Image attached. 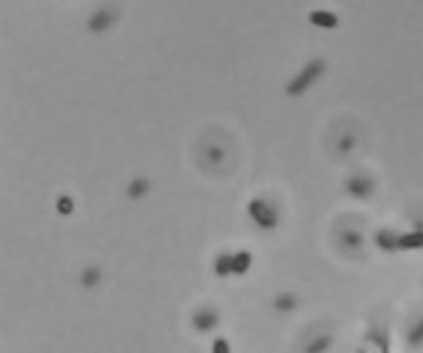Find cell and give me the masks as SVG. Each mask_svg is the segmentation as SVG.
<instances>
[{
    "mask_svg": "<svg viewBox=\"0 0 423 353\" xmlns=\"http://www.w3.org/2000/svg\"><path fill=\"white\" fill-rule=\"evenodd\" d=\"M102 278H105V272H102V267H97V264H86V267L82 270V275H79L84 291H94V288H100Z\"/></svg>",
    "mask_w": 423,
    "mask_h": 353,
    "instance_id": "7c38bea8",
    "label": "cell"
},
{
    "mask_svg": "<svg viewBox=\"0 0 423 353\" xmlns=\"http://www.w3.org/2000/svg\"><path fill=\"white\" fill-rule=\"evenodd\" d=\"M251 264H254V254H251V251L241 248V251H235L233 254V275H238V278L248 275Z\"/></svg>",
    "mask_w": 423,
    "mask_h": 353,
    "instance_id": "9a60e30c",
    "label": "cell"
},
{
    "mask_svg": "<svg viewBox=\"0 0 423 353\" xmlns=\"http://www.w3.org/2000/svg\"><path fill=\"white\" fill-rule=\"evenodd\" d=\"M332 345H335L332 335H317V338H314L311 343H306L303 351H308V353H324V351H329Z\"/></svg>",
    "mask_w": 423,
    "mask_h": 353,
    "instance_id": "e0dca14e",
    "label": "cell"
},
{
    "mask_svg": "<svg viewBox=\"0 0 423 353\" xmlns=\"http://www.w3.org/2000/svg\"><path fill=\"white\" fill-rule=\"evenodd\" d=\"M272 309L280 314V317H290L301 309V298L293 291H280V293L272 298Z\"/></svg>",
    "mask_w": 423,
    "mask_h": 353,
    "instance_id": "ba28073f",
    "label": "cell"
},
{
    "mask_svg": "<svg viewBox=\"0 0 423 353\" xmlns=\"http://www.w3.org/2000/svg\"><path fill=\"white\" fill-rule=\"evenodd\" d=\"M212 267H214V275H217V278H230V275H233V254H230V251L217 254Z\"/></svg>",
    "mask_w": 423,
    "mask_h": 353,
    "instance_id": "2e32d148",
    "label": "cell"
},
{
    "mask_svg": "<svg viewBox=\"0 0 423 353\" xmlns=\"http://www.w3.org/2000/svg\"><path fill=\"white\" fill-rule=\"evenodd\" d=\"M408 345L411 348H421L423 345V317H418L413 322L411 332H408Z\"/></svg>",
    "mask_w": 423,
    "mask_h": 353,
    "instance_id": "ac0fdd59",
    "label": "cell"
},
{
    "mask_svg": "<svg viewBox=\"0 0 423 353\" xmlns=\"http://www.w3.org/2000/svg\"><path fill=\"white\" fill-rule=\"evenodd\" d=\"M118 19H120V8L113 6V3H105V6H100V8L86 19V29L94 32V35H102V32H110V29L115 26Z\"/></svg>",
    "mask_w": 423,
    "mask_h": 353,
    "instance_id": "3957f363",
    "label": "cell"
},
{
    "mask_svg": "<svg viewBox=\"0 0 423 353\" xmlns=\"http://www.w3.org/2000/svg\"><path fill=\"white\" fill-rule=\"evenodd\" d=\"M374 244L379 251L395 254V251H400V233L397 230H392V228H379L374 233Z\"/></svg>",
    "mask_w": 423,
    "mask_h": 353,
    "instance_id": "30bf717a",
    "label": "cell"
},
{
    "mask_svg": "<svg viewBox=\"0 0 423 353\" xmlns=\"http://www.w3.org/2000/svg\"><path fill=\"white\" fill-rule=\"evenodd\" d=\"M358 147V134L355 131H340L337 134V139H335V152L340 154V157H348Z\"/></svg>",
    "mask_w": 423,
    "mask_h": 353,
    "instance_id": "4fadbf2b",
    "label": "cell"
},
{
    "mask_svg": "<svg viewBox=\"0 0 423 353\" xmlns=\"http://www.w3.org/2000/svg\"><path fill=\"white\" fill-rule=\"evenodd\" d=\"M149 191H152V181H149L147 176H136L129 183V188H126V197L133 201H139V199H144Z\"/></svg>",
    "mask_w": 423,
    "mask_h": 353,
    "instance_id": "5bb4252c",
    "label": "cell"
},
{
    "mask_svg": "<svg viewBox=\"0 0 423 353\" xmlns=\"http://www.w3.org/2000/svg\"><path fill=\"white\" fill-rule=\"evenodd\" d=\"M73 210H76V201H73L70 194H60L58 199H55V212H58V215L68 217V215H73Z\"/></svg>",
    "mask_w": 423,
    "mask_h": 353,
    "instance_id": "d6986e66",
    "label": "cell"
},
{
    "mask_svg": "<svg viewBox=\"0 0 423 353\" xmlns=\"http://www.w3.org/2000/svg\"><path fill=\"white\" fill-rule=\"evenodd\" d=\"M342 188H345V194L352 197V199H371L376 194V181L374 176H368V173H352L342 181Z\"/></svg>",
    "mask_w": 423,
    "mask_h": 353,
    "instance_id": "277c9868",
    "label": "cell"
},
{
    "mask_svg": "<svg viewBox=\"0 0 423 353\" xmlns=\"http://www.w3.org/2000/svg\"><path fill=\"white\" fill-rule=\"evenodd\" d=\"M191 325H194L196 332H212V329H217L220 327V309L209 304L199 306L194 311V317H191Z\"/></svg>",
    "mask_w": 423,
    "mask_h": 353,
    "instance_id": "52a82bcc",
    "label": "cell"
},
{
    "mask_svg": "<svg viewBox=\"0 0 423 353\" xmlns=\"http://www.w3.org/2000/svg\"><path fill=\"white\" fill-rule=\"evenodd\" d=\"M324 73H327V60L311 58L308 63L301 66V71L295 73L290 82L285 84V94H288V97H301V94H306L308 89H314V87L324 79Z\"/></svg>",
    "mask_w": 423,
    "mask_h": 353,
    "instance_id": "6da1fadb",
    "label": "cell"
},
{
    "mask_svg": "<svg viewBox=\"0 0 423 353\" xmlns=\"http://www.w3.org/2000/svg\"><path fill=\"white\" fill-rule=\"evenodd\" d=\"M212 353H230V343L225 341V338H217V341L212 343Z\"/></svg>",
    "mask_w": 423,
    "mask_h": 353,
    "instance_id": "44dd1931",
    "label": "cell"
},
{
    "mask_svg": "<svg viewBox=\"0 0 423 353\" xmlns=\"http://www.w3.org/2000/svg\"><path fill=\"white\" fill-rule=\"evenodd\" d=\"M246 212L251 217V223L261 228V230H274L280 225V207L267 197H254L246 204Z\"/></svg>",
    "mask_w": 423,
    "mask_h": 353,
    "instance_id": "7a4b0ae2",
    "label": "cell"
},
{
    "mask_svg": "<svg viewBox=\"0 0 423 353\" xmlns=\"http://www.w3.org/2000/svg\"><path fill=\"white\" fill-rule=\"evenodd\" d=\"M308 24L317 26V29H337L340 16L332 11H324V8H314V11H308Z\"/></svg>",
    "mask_w": 423,
    "mask_h": 353,
    "instance_id": "8fae6325",
    "label": "cell"
},
{
    "mask_svg": "<svg viewBox=\"0 0 423 353\" xmlns=\"http://www.w3.org/2000/svg\"><path fill=\"white\" fill-rule=\"evenodd\" d=\"M337 246H340V251L350 254V257H358V254H364V251H366V235H364V230H358V228H350V225H345L340 233H337Z\"/></svg>",
    "mask_w": 423,
    "mask_h": 353,
    "instance_id": "5b68a950",
    "label": "cell"
},
{
    "mask_svg": "<svg viewBox=\"0 0 423 353\" xmlns=\"http://www.w3.org/2000/svg\"><path fill=\"white\" fill-rule=\"evenodd\" d=\"M368 341L376 343V351H389V341H387V332H382V329H374L368 332Z\"/></svg>",
    "mask_w": 423,
    "mask_h": 353,
    "instance_id": "ffe728a7",
    "label": "cell"
},
{
    "mask_svg": "<svg viewBox=\"0 0 423 353\" xmlns=\"http://www.w3.org/2000/svg\"><path fill=\"white\" fill-rule=\"evenodd\" d=\"M199 163L207 168V170H217V168H225L227 163V147H223L220 141H207L199 147Z\"/></svg>",
    "mask_w": 423,
    "mask_h": 353,
    "instance_id": "8992f818",
    "label": "cell"
},
{
    "mask_svg": "<svg viewBox=\"0 0 423 353\" xmlns=\"http://www.w3.org/2000/svg\"><path fill=\"white\" fill-rule=\"evenodd\" d=\"M423 248V220H413V228L400 233V251H415Z\"/></svg>",
    "mask_w": 423,
    "mask_h": 353,
    "instance_id": "9c48e42d",
    "label": "cell"
}]
</instances>
